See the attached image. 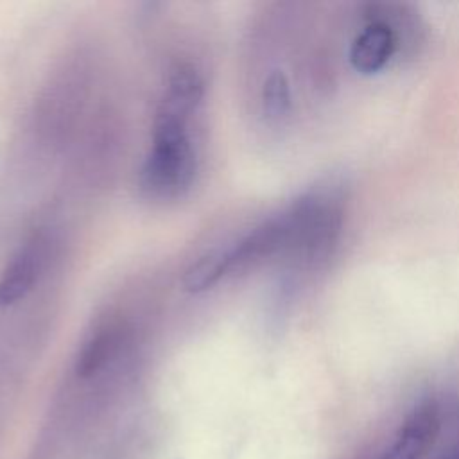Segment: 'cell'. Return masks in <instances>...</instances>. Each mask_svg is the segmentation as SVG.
Listing matches in <instances>:
<instances>
[{
    "mask_svg": "<svg viewBox=\"0 0 459 459\" xmlns=\"http://www.w3.org/2000/svg\"><path fill=\"white\" fill-rule=\"evenodd\" d=\"M192 117L158 104L152 143L138 174L140 192L147 199L174 201L194 186L199 172V154L190 129Z\"/></svg>",
    "mask_w": 459,
    "mask_h": 459,
    "instance_id": "6da1fadb",
    "label": "cell"
},
{
    "mask_svg": "<svg viewBox=\"0 0 459 459\" xmlns=\"http://www.w3.org/2000/svg\"><path fill=\"white\" fill-rule=\"evenodd\" d=\"M54 247L48 228H34L13 253L0 274V308H9L25 299L43 276Z\"/></svg>",
    "mask_w": 459,
    "mask_h": 459,
    "instance_id": "7a4b0ae2",
    "label": "cell"
},
{
    "mask_svg": "<svg viewBox=\"0 0 459 459\" xmlns=\"http://www.w3.org/2000/svg\"><path fill=\"white\" fill-rule=\"evenodd\" d=\"M133 337V328L126 319L109 317L99 323L86 335L77 351L74 362L75 375L81 378L97 375L129 348Z\"/></svg>",
    "mask_w": 459,
    "mask_h": 459,
    "instance_id": "3957f363",
    "label": "cell"
},
{
    "mask_svg": "<svg viewBox=\"0 0 459 459\" xmlns=\"http://www.w3.org/2000/svg\"><path fill=\"white\" fill-rule=\"evenodd\" d=\"M441 429V407L427 400L402 423L394 441L380 459H423L434 446Z\"/></svg>",
    "mask_w": 459,
    "mask_h": 459,
    "instance_id": "277c9868",
    "label": "cell"
},
{
    "mask_svg": "<svg viewBox=\"0 0 459 459\" xmlns=\"http://www.w3.org/2000/svg\"><path fill=\"white\" fill-rule=\"evenodd\" d=\"M396 50V32L384 20L369 22L362 32L355 38L350 61L360 72H377L380 70Z\"/></svg>",
    "mask_w": 459,
    "mask_h": 459,
    "instance_id": "5b68a950",
    "label": "cell"
},
{
    "mask_svg": "<svg viewBox=\"0 0 459 459\" xmlns=\"http://www.w3.org/2000/svg\"><path fill=\"white\" fill-rule=\"evenodd\" d=\"M224 278L222 274V255L221 249H215L201 258H197L183 274V289L197 294L212 289Z\"/></svg>",
    "mask_w": 459,
    "mask_h": 459,
    "instance_id": "8992f818",
    "label": "cell"
},
{
    "mask_svg": "<svg viewBox=\"0 0 459 459\" xmlns=\"http://www.w3.org/2000/svg\"><path fill=\"white\" fill-rule=\"evenodd\" d=\"M260 104L267 118L276 120L287 115L290 108V88L281 72L274 70L265 77L260 90Z\"/></svg>",
    "mask_w": 459,
    "mask_h": 459,
    "instance_id": "52a82bcc",
    "label": "cell"
},
{
    "mask_svg": "<svg viewBox=\"0 0 459 459\" xmlns=\"http://www.w3.org/2000/svg\"><path fill=\"white\" fill-rule=\"evenodd\" d=\"M446 459H459V439L454 443V446L450 448Z\"/></svg>",
    "mask_w": 459,
    "mask_h": 459,
    "instance_id": "ba28073f",
    "label": "cell"
}]
</instances>
